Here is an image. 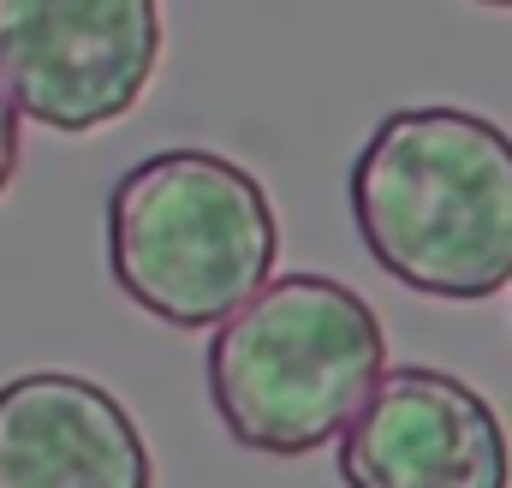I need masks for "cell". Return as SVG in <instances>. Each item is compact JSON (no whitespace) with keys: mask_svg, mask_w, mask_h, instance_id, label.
Returning a JSON list of instances; mask_svg holds the SVG:
<instances>
[{"mask_svg":"<svg viewBox=\"0 0 512 488\" xmlns=\"http://www.w3.org/2000/svg\"><path fill=\"white\" fill-rule=\"evenodd\" d=\"M0 488H155V459L102 381L30 369L0 381Z\"/></svg>","mask_w":512,"mask_h":488,"instance_id":"cell-6","label":"cell"},{"mask_svg":"<svg viewBox=\"0 0 512 488\" xmlns=\"http://www.w3.org/2000/svg\"><path fill=\"white\" fill-rule=\"evenodd\" d=\"M280 221L268 185L215 149H155L108 191V268L137 310L203 334L268 286Z\"/></svg>","mask_w":512,"mask_h":488,"instance_id":"cell-3","label":"cell"},{"mask_svg":"<svg viewBox=\"0 0 512 488\" xmlns=\"http://www.w3.org/2000/svg\"><path fill=\"white\" fill-rule=\"evenodd\" d=\"M18 161H24V137H18V96L6 90V78H0V197L12 191V179H18Z\"/></svg>","mask_w":512,"mask_h":488,"instance_id":"cell-7","label":"cell"},{"mask_svg":"<svg viewBox=\"0 0 512 488\" xmlns=\"http://www.w3.org/2000/svg\"><path fill=\"white\" fill-rule=\"evenodd\" d=\"M161 42L167 24L149 0H0V78L18 114L66 137L126 120Z\"/></svg>","mask_w":512,"mask_h":488,"instance_id":"cell-4","label":"cell"},{"mask_svg":"<svg viewBox=\"0 0 512 488\" xmlns=\"http://www.w3.org/2000/svg\"><path fill=\"white\" fill-rule=\"evenodd\" d=\"M346 197L387 280L447 304L512 286V131L489 114L447 102L382 114Z\"/></svg>","mask_w":512,"mask_h":488,"instance_id":"cell-1","label":"cell"},{"mask_svg":"<svg viewBox=\"0 0 512 488\" xmlns=\"http://www.w3.org/2000/svg\"><path fill=\"white\" fill-rule=\"evenodd\" d=\"M203 381L239 447L304 459L346 441L387 381L382 316L334 274H280L209 334Z\"/></svg>","mask_w":512,"mask_h":488,"instance_id":"cell-2","label":"cell"},{"mask_svg":"<svg viewBox=\"0 0 512 488\" xmlns=\"http://www.w3.org/2000/svg\"><path fill=\"white\" fill-rule=\"evenodd\" d=\"M346 488H512L501 411L453 369L399 364L340 441Z\"/></svg>","mask_w":512,"mask_h":488,"instance_id":"cell-5","label":"cell"}]
</instances>
